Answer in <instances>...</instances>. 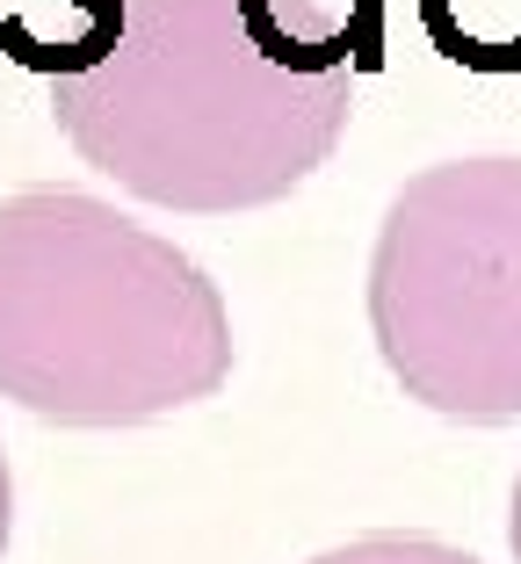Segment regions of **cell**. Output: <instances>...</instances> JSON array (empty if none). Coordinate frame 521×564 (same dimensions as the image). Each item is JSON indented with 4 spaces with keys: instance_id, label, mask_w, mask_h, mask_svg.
<instances>
[{
    "instance_id": "6da1fadb",
    "label": "cell",
    "mask_w": 521,
    "mask_h": 564,
    "mask_svg": "<svg viewBox=\"0 0 521 564\" xmlns=\"http://www.w3.org/2000/svg\"><path fill=\"white\" fill-rule=\"evenodd\" d=\"M44 109L95 174L182 217L283 203L334 160L355 73H290L247 36L239 0H109L80 73Z\"/></svg>"
},
{
    "instance_id": "5b68a950",
    "label": "cell",
    "mask_w": 521,
    "mask_h": 564,
    "mask_svg": "<svg viewBox=\"0 0 521 564\" xmlns=\"http://www.w3.org/2000/svg\"><path fill=\"white\" fill-rule=\"evenodd\" d=\"M442 58L478 73H521V0H421Z\"/></svg>"
},
{
    "instance_id": "ba28073f",
    "label": "cell",
    "mask_w": 521,
    "mask_h": 564,
    "mask_svg": "<svg viewBox=\"0 0 521 564\" xmlns=\"http://www.w3.org/2000/svg\"><path fill=\"white\" fill-rule=\"evenodd\" d=\"M507 543H514V557H521V478H514V521H507Z\"/></svg>"
},
{
    "instance_id": "7a4b0ae2",
    "label": "cell",
    "mask_w": 521,
    "mask_h": 564,
    "mask_svg": "<svg viewBox=\"0 0 521 564\" xmlns=\"http://www.w3.org/2000/svg\"><path fill=\"white\" fill-rule=\"evenodd\" d=\"M225 377L232 312L174 239L87 188L0 196V399L58 427H145Z\"/></svg>"
},
{
    "instance_id": "3957f363",
    "label": "cell",
    "mask_w": 521,
    "mask_h": 564,
    "mask_svg": "<svg viewBox=\"0 0 521 564\" xmlns=\"http://www.w3.org/2000/svg\"><path fill=\"white\" fill-rule=\"evenodd\" d=\"M370 333L384 369L442 420H521V160L421 166L370 253Z\"/></svg>"
},
{
    "instance_id": "277c9868",
    "label": "cell",
    "mask_w": 521,
    "mask_h": 564,
    "mask_svg": "<svg viewBox=\"0 0 521 564\" xmlns=\"http://www.w3.org/2000/svg\"><path fill=\"white\" fill-rule=\"evenodd\" d=\"M239 22L290 73H370L384 58V0H239Z\"/></svg>"
},
{
    "instance_id": "52a82bcc",
    "label": "cell",
    "mask_w": 521,
    "mask_h": 564,
    "mask_svg": "<svg viewBox=\"0 0 521 564\" xmlns=\"http://www.w3.org/2000/svg\"><path fill=\"white\" fill-rule=\"evenodd\" d=\"M8 521H15V485H8V456H0V550H8Z\"/></svg>"
},
{
    "instance_id": "8992f818",
    "label": "cell",
    "mask_w": 521,
    "mask_h": 564,
    "mask_svg": "<svg viewBox=\"0 0 521 564\" xmlns=\"http://www.w3.org/2000/svg\"><path fill=\"white\" fill-rule=\"evenodd\" d=\"M312 564H478L471 550L442 543V535H405V529H377V535H355V543L326 550Z\"/></svg>"
}]
</instances>
